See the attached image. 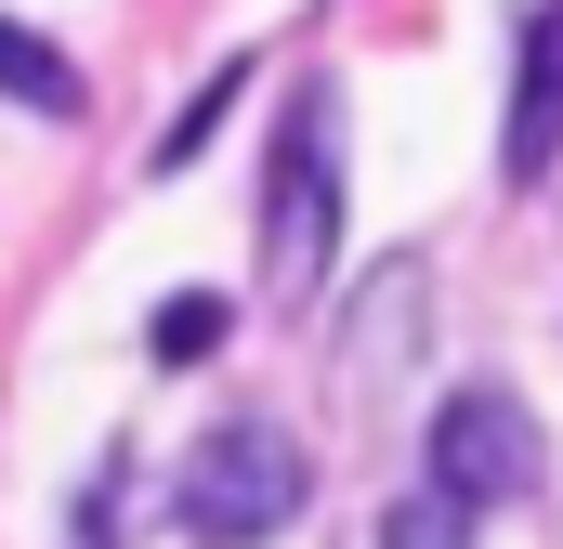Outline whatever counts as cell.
<instances>
[{"label": "cell", "mask_w": 563, "mask_h": 549, "mask_svg": "<svg viewBox=\"0 0 563 549\" xmlns=\"http://www.w3.org/2000/svg\"><path fill=\"white\" fill-rule=\"evenodd\" d=\"M341 92L328 79H288L276 105V157H263V301L301 314L328 262H341Z\"/></svg>", "instance_id": "6da1fadb"}, {"label": "cell", "mask_w": 563, "mask_h": 549, "mask_svg": "<svg viewBox=\"0 0 563 549\" xmlns=\"http://www.w3.org/2000/svg\"><path fill=\"white\" fill-rule=\"evenodd\" d=\"M301 497H314V458L288 445L276 418H223V432H197V458H184V484H170V511H184L197 549H263V537H288Z\"/></svg>", "instance_id": "7a4b0ae2"}, {"label": "cell", "mask_w": 563, "mask_h": 549, "mask_svg": "<svg viewBox=\"0 0 563 549\" xmlns=\"http://www.w3.org/2000/svg\"><path fill=\"white\" fill-rule=\"evenodd\" d=\"M538 406L525 393H498V380H472V393H445L432 406V497L445 511H511V497H538Z\"/></svg>", "instance_id": "3957f363"}, {"label": "cell", "mask_w": 563, "mask_h": 549, "mask_svg": "<svg viewBox=\"0 0 563 549\" xmlns=\"http://www.w3.org/2000/svg\"><path fill=\"white\" fill-rule=\"evenodd\" d=\"M563 157V0H525L511 26V132H498V183H551Z\"/></svg>", "instance_id": "277c9868"}, {"label": "cell", "mask_w": 563, "mask_h": 549, "mask_svg": "<svg viewBox=\"0 0 563 549\" xmlns=\"http://www.w3.org/2000/svg\"><path fill=\"white\" fill-rule=\"evenodd\" d=\"M420 301H432L420 262H380V274H367V301H354V327H341V393H394V380H407Z\"/></svg>", "instance_id": "5b68a950"}, {"label": "cell", "mask_w": 563, "mask_h": 549, "mask_svg": "<svg viewBox=\"0 0 563 549\" xmlns=\"http://www.w3.org/2000/svg\"><path fill=\"white\" fill-rule=\"evenodd\" d=\"M0 105H40V119H79V105H92V79H79V66H66V53H53V40L26 26V13H0Z\"/></svg>", "instance_id": "8992f818"}, {"label": "cell", "mask_w": 563, "mask_h": 549, "mask_svg": "<svg viewBox=\"0 0 563 549\" xmlns=\"http://www.w3.org/2000/svg\"><path fill=\"white\" fill-rule=\"evenodd\" d=\"M236 79H250V66H210V79H197V105H184V119H170V132L144 144V170H157V183H170V170H197V157H210V132H223V105H236Z\"/></svg>", "instance_id": "52a82bcc"}, {"label": "cell", "mask_w": 563, "mask_h": 549, "mask_svg": "<svg viewBox=\"0 0 563 549\" xmlns=\"http://www.w3.org/2000/svg\"><path fill=\"white\" fill-rule=\"evenodd\" d=\"M144 354H157V367H210V354H223V301H210V288L157 301V314H144Z\"/></svg>", "instance_id": "ba28073f"}, {"label": "cell", "mask_w": 563, "mask_h": 549, "mask_svg": "<svg viewBox=\"0 0 563 549\" xmlns=\"http://www.w3.org/2000/svg\"><path fill=\"white\" fill-rule=\"evenodd\" d=\"M367 549H472V511H445V497L420 484V497L380 511V537H367Z\"/></svg>", "instance_id": "9c48e42d"}]
</instances>
